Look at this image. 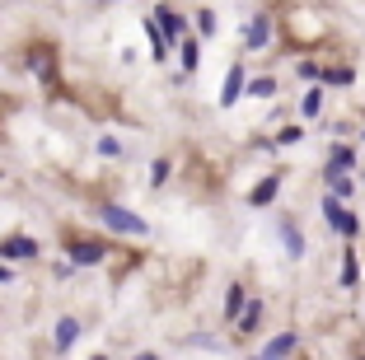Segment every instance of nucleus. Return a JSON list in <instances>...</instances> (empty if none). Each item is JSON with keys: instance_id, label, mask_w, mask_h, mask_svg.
<instances>
[{"instance_id": "22", "label": "nucleus", "mask_w": 365, "mask_h": 360, "mask_svg": "<svg viewBox=\"0 0 365 360\" xmlns=\"http://www.w3.org/2000/svg\"><path fill=\"white\" fill-rule=\"evenodd\" d=\"M94 150H98V155H103V159H127V155H131V150L122 145L118 136H98V140H94Z\"/></svg>"}, {"instance_id": "1", "label": "nucleus", "mask_w": 365, "mask_h": 360, "mask_svg": "<svg viewBox=\"0 0 365 360\" xmlns=\"http://www.w3.org/2000/svg\"><path fill=\"white\" fill-rule=\"evenodd\" d=\"M94 215L113 234H127V239H150V220H145V215H136V211H127V206H118V202H98Z\"/></svg>"}, {"instance_id": "32", "label": "nucleus", "mask_w": 365, "mask_h": 360, "mask_svg": "<svg viewBox=\"0 0 365 360\" xmlns=\"http://www.w3.org/2000/svg\"><path fill=\"white\" fill-rule=\"evenodd\" d=\"M98 5H118V0H98Z\"/></svg>"}, {"instance_id": "16", "label": "nucleus", "mask_w": 365, "mask_h": 360, "mask_svg": "<svg viewBox=\"0 0 365 360\" xmlns=\"http://www.w3.org/2000/svg\"><path fill=\"white\" fill-rule=\"evenodd\" d=\"M281 248H286V257H290V262H300V257H304V248H309V244H304V230H300L295 220H281Z\"/></svg>"}, {"instance_id": "11", "label": "nucleus", "mask_w": 365, "mask_h": 360, "mask_svg": "<svg viewBox=\"0 0 365 360\" xmlns=\"http://www.w3.org/2000/svg\"><path fill=\"white\" fill-rule=\"evenodd\" d=\"M356 164H361L356 145H351V140H337V145H328V159H323V173H351Z\"/></svg>"}, {"instance_id": "24", "label": "nucleus", "mask_w": 365, "mask_h": 360, "mask_svg": "<svg viewBox=\"0 0 365 360\" xmlns=\"http://www.w3.org/2000/svg\"><path fill=\"white\" fill-rule=\"evenodd\" d=\"M169 178H173V159H169V155H160V159L150 164V187H164Z\"/></svg>"}, {"instance_id": "18", "label": "nucleus", "mask_w": 365, "mask_h": 360, "mask_svg": "<svg viewBox=\"0 0 365 360\" xmlns=\"http://www.w3.org/2000/svg\"><path fill=\"white\" fill-rule=\"evenodd\" d=\"M337 281H342V290H356V286H361V257H356V244L342 248V276H337Z\"/></svg>"}, {"instance_id": "4", "label": "nucleus", "mask_w": 365, "mask_h": 360, "mask_svg": "<svg viewBox=\"0 0 365 360\" xmlns=\"http://www.w3.org/2000/svg\"><path fill=\"white\" fill-rule=\"evenodd\" d=\"M61 248H66V257H71L76 267H98V262H108V253H113L108 239H61Z\"/></svg>"}, {"instance_id": "31", "label": "nucleus", "mask_w": 365, "mask_h": 360, "mask_svg": "<svg viewBox=\"0 0 365 360\" xmlns=\"http://www.w3.org/2000/svg\"><path fill=\"white\" fill-rule=\"evenodd\" d=\"M89 360H113V356H103V351H98V356H89Z\"/></svg>"}, {"instance_id": "15", "label": "nucleus", "mask_w": 365, "mask_h": 360, "mask_svg": "<svg viewBox=\"0 0 365 360\" xmlns=\"http://www.w3.org/2000/svg\"><path fill=\"white\" fill-rule=\"evenodd\" d=\"M140 29H145V38H150V56H155V61H169V56H173V43L164 38V29L155 24V14H145V19H140Z\"/></svg>"}, {"instance_id": "19", "label": "nucleus", "mask_w": 365, "mask_h": 360, "mask_svg": "<svg viewBox=\"0 0 365 360\" xmlns=\"http://www.w3.org/2000/svg\"><path fill=\"white\" fill-rule=\"evenodd\" d=\"M323 89H351L356 85V66H323Z\"/></svg>"}, {"instance_id": "8", "label": "nucleus", "mask_w": 365, "mask_h": 360, "mask_svg": "<svg viewBox=\"0 0 365 360\" xmlns=\"http://www.w3.org/2000/svg\"><path fill=\"white\" fill-rule=\"evenodd\" d=\"M281 178H286L281 169H272L267 178H258L253 187H248V206H253V211H267V206L281 197Z\"/></svg>"}, {"instance_id": "13", "label": "nucleus", "mask_w": 365, "mask_h": 360, "mask_svg": "<svg viewBox=\"0 0 365 360\" xmlns=\"http://www.w3.org/2000/svg\"><path fill=\"white\" fill-rule=\"evenodd\" d=\"M248 299H253V295H248V286H244V281H230V290H225V304H220V318H225L230 328H235L239 318H244Z\"/></svg>"}, {"instance_id": "35", "label": "nucleus", "mask_w": 365, "mask_h": 360, "mask_svg": "<svg viewBox=\"0 0 365 360\" xmlns=\"http://www.w3.org/2000/svg\"><path fill=\"white\" fill-rule=\"evenodd\" d=\"M361 140H365V127H361Z\"/></svg>"}, {"instance_id": "17", "label": "nucleus", "mask_w": 365, "mask_h": 360, "mask_svg": "<svg viewBox=\"0 0 365 360\" xmlns=\"http://www.w3.org/2000/svg\"><path fill=\"white\" fill-rule=\"evenodd\" d=\"M178 66H182L178 75H197L202 71V38H182L178 43Z\"/></svg>"}, {"instance_id": "21", "label": "nucleus", "mask_w": 365, "mask_h": 360, "mask_svg": "<svg viewBox=\"0 0 365 360\" xmlns=\"http://www.w3.org/2000/svg\"><path fill=\"white\" fill-rule=\"evenodd\" d=\"M323 187L333 192V197H342V202H351L356 182H351V173H323Z\"/></svg>"}, {"instance_id": "25", "label": "nucleus", "mask_w": 365, "mask_h": 360, "mask_svg": "<svg viewBox=\"0 0 365 360\" xmlns=\"http://www.w3.org/2000/svg\"><path fill=\"white\" fill-rule=\"evenodd\" d=\"M47 272H52V281H56V286H66V281H71V276H76L80 267L71 262V257H56V262H47Z\"/></svg>"}, {"instance_id": "28", "label": "nucleus", "mask_w": 365, "mask_h": 360, "mask_svg": "<svg viewBox=\"0 0 365 360\" xmlns=\"http://www.w3.org/2000/svg\"><path fill=\"white\" fill-rule=\"evenodd\" d=\"M304 140V127H281L277 136H272V150H286V145H300Z\"/></svg>"}, {"instance_id": "3", "label": "nucleus", "mask_w": 365, "mask_h": 360, "mask_svg": "<svg viewBox=\"0 0 365 360\" xmlns=\"http://www.w3.org/2000/svg\"><path fill=\"white\" fill-rule=\"evenodd\" d=\"M80 337H85V318H80V314H56L52 337H47V351L61 360V356H71V351H76Z\"/></svg>"}, {"instance_id": "27", "label": "nucleus", "mask_w": 365, "mask_h": 360, "mask_svg": "<svg viewBox=\"0 0 365 360\" xmlns=\"http://www.w3.org/2000/svg\"><path fill=\"white\" fill-rule=\"evenodd\" d=\"M215 29H220V19H215V10H197V38H215Z\"/></svg>"}, {"instance_id": "5", "label": "nucleus", "mask_w": 365, "mask_h": 360, "mask_svg": "<svg viewBox=\"0 0 365 360\" xmlns=\"http://www.w3.org/2000/svg\"><path fill=\"white\" fill-rule=\"evenodd\" d=\"M38 253H43V244H38L33 234H10V239H0V262H33Z\"/></svg>"}, {"instance_id": "14", "label": "nucleus", "mask_w": 365, "mask_h": 360, "mask_svg": "<svg viewBox=\"0 0 365 360\" xmlns=\"http://www.w3.org/2000/svg\"><path fill=\"white\" fill-rule=\"evenodd\" d=\"M267 43H272V14L262 10V14H253L248 29H244V52H262Z\"/></svg>"}, {"instance_id": "12", "label": "nucleus", "mask_w": 365, "mask_h": 360, "mask_svg": "<svg viewBox=\"0 0 365 360\" xmlns=\"http://www.w3.org/2000/svg\"><path fill=\"white\" fill-rule=\"evenodd\" d=\"M244 94H248V71L235 61V66L225 71V85H220V108H235Z\"/></svg>"}, {"instance_id": "10", "label": "nucleus", "mask_w": 365, "mask_h": 360, "mask_svg": "<svg viewBox=\"0 0 365 360\" xmlns=\"http://www.w3.org/2000/svg\"><path fill=\"white\" fill-rule=\"evenodd\" d=\"M24 66H29L43 85H56V47H29V52H24Z\"/></svg>"}, {"instance_id": "29", "label": "nucleus", "mask_w": 365, "mask_h": 360, "mask_svg": "<svg viewBox=\"0 0 365 360\" xmlns=\"http://www.w3.org/2000/svg\"><path fill=\"white\" fill-rule=\"evenodd\" d=\"M19 281V272H14V262H0V286H14Z\"/></svg>"}, {"instance_id": "23", "label": "nucleus", "mask_w": 365, "mask_h": 360, "mask_svg": "<svg viewBox=\"0 0 365 360\" xmlns=\"http://www.w3.org/2000/svg\"><path fill=\"white\" fill-rule=\"evenodd\" d=\"M248 98H277V80L272 75H253L248 80Z\"/></svg>"}, {"instance_id": "2", "label": "nucleus", "mask_w": 365, "mask_h": 360, "mask_svg": "<svg viewBox=\"0 0 365 360\" xmlns=\"http://www.w3.org/2000/svg\"><path fill=\"white\" fill-rule=\"evenodd\" d=\"M319 211H323V225L342 239V244H356L361 239V215L356 211H346L342 206V197H333V192H323V202H319Z\"/></svg>"}, {"instance_id": "30", "label": "nucleus", "mask_w": 365, "mask_h": 360, "mask_svg": "<svg viewBox=\"0 0 365 360\" xmlns=\"http://www.w3.org/2000/svg\"><path fill=\"white\" fill-rule=\"evenodd\" d=\"M131 360H164V356H160V351H150V346H145V351H131Z\"/></svg>"}, {"instance_id": "9", "label": "nucleus", "mask_w": 365, "mask_h": 360, "mask_svg": "<svg viewBox=\"0 0 365 360\" xmlns=\"http://www.w3.org/2000/svg\"><path fill=\"white\" fill-rule=\"evenodd\" d=\"M155 24H160V29H164V38H169V43L173 47H178L182 43V38H187V19H182V14L178 10H173V5H169V0H160V5H155Z\"/></svg>"}, {"instance_id": "34", "label": "nucleus", "mask_w": 365, "mask_h": 360, "mask_svg": "<svg viewBox=\"0 0 365 360\" xmlns=\"http://www.w3.org/2000/svg\"><path fill=\"white\" fill-rule=\"evenodd\" d=\"M295 360H309V356H295Z\"/></svg>"}, {"instance_id": "26", "label": "nucleus", "mask_w": 365, "mask_h": 360, "mask_svg": "<svg viewBox=\"0 0 365 360\" xmlns=\"http://www.w3.org/2000/svg\"><path fill=\"white\" fill-rule=\"evenodd\" d=\"M295 75H300L304 85H319V80H323V66L314 61V56H304V61H295Z\"/></svg>"}, {"instance_id": "33", "label": "nucleus", "mask_w": 365, "mask_h": 360, "mask_svg": "<svg viewBox=\"0 0 365 360\" xmlns=\"http://www.w3.org/2000/svg\"><path fill=\"white\" fill-rule=\"evenodd\" d=\"M244 360H262V356H244Z\"/></svg>"}, {"instance_id": "20", "label": "nucleus", "mask_w": 365, "mask_h": 360, "mask_svg": "<svg viewBox=\"0 0 365 360\" xmlns=\"http://www.w3.org/2000/svg\"><path fill=\"white\" fill-rule=\"evenodd\" d=\"M323 94H328L323 85H309V89L300 94V117H304V122H314V117L323 113Z\"/></svg>"}, {"instance_id": "7", "label": "nucleus", "mask_w": 365, "mask_h": 360, "mask_svg": "<svg viewBox=\"0 0 365 360\" xmlns=\"http://www.w3.org/2000/svg\"><path fill=\"white\" fill-rule=\"evenodd\" d=\"M262 323H267V299H248V309H244V318L235 323V341H248V337H258L262 332Z\"/></svg>"}, {"instance_id": "6", "label": "nucleus", "mask_w": 365, "mask_h": 360, "mask_svg": "<svg viewBox=\"0 0 365 360\" xmlns=\"http://www.w3.org/2000/svg\"><path fill=\"white\" fill-rule=\"evenodd\" d=\"M258 356L262 360H295V356H300V332L286 328V332H277V337H267Z\"/></svg>"}, {"instance_id": "36", "label": "nucleus", "mask_w": 365, "mask_h": 360, "mask_svg": "<svg viewBox=\"0 0 365 360\" xmlns=\"http://www.w3.org/2000/svg\"><path fill=\"white\" fill-rule=\"evenodd\" d=\"M361 182H365V173H361Z\"/></svg>"}]
</instances>
